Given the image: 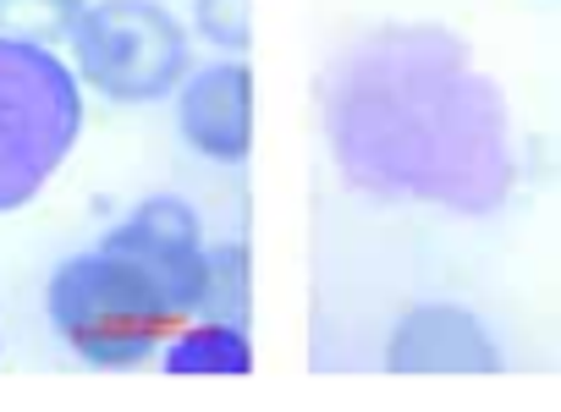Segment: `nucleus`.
<instances>
[{
	"label": "nucleus",
	"mask_w": 561,
	"mask_h": 412,
	"mask_svg": "<svg viewBox=\"0 0 561 412\" xmlns=\"http://www.w3.org/2000/svg\"><path fill=\"white\" fill-rule=\"evenodd\" d=\"M61 56L89 94L160 105L193 67V34L165 0H89Z\"/></svg>",
	"instance_id": "4"
},
{
	"label": "nucleus",
	"mask_w": 561,
	"mask_h": 412,
	"mask_svg": "<svg viewBox=\"0 0 561 412\" xmlns=\"http://www.w3.org/2000/svg\"><path fill=\"white\" fill-rule=\"evenodd\" d=\"M89 89L61 50L0 34V215L28 209L89 127Z\"/></svg>",
	"instance_id": "3"
},
{
	"label": "nucleus",
	"mask_w": 561,
	"mask_h": 412,
	"mask_svg": "<svg viewBox=\"0 0 561 412\" xmlns=\"http://www.w3.org/2000/svg\"><path fill=\"white\" fill-rule=\"evenodd\" d=\"M154 357L165 374H182V379H242L253 368V341H248V324L187 319L165 335Z\"/></svg>",
	"instance_id": "7"
},
{
	"label": "nucleus",
	"mask_w": 561,
	"mask_h": 412,
	"mask_svg": "<svg viewBox=\"0 0 561 412\" xmlns=\"http://www.w3.org/2000/svg\"><path fill=\"white\" fill-rule=\"evenodd\" d=\"M45 313L61 346L89 368H138L149 363L176 324L193 319V302L160 281L149 264L116 242H94L50 270Z\"/></svg>",
	"instance_id": "2"
},
{
	"label": "nucleus",
	"mask_w": 561,
	"mask_h": 412,
	"mask_svg": "<svg viewBox=\"0 0 561 412\" xmlns=\"http://www.w3.org/2000/svg\"><path fill=\"white\" fill-rule=\"evenodd\" d=\"M391 374H495L501 341L462 302H413L386 335Z\"/></svg>",
	"instance_id": "6"
},
{
	"label": "nucleus",
	"mask_w": 561,
	"mask_h": 412,
	"mask_svg": "<svg viewBox=\"0 0 561 412\" xmlns=\"http://www.w3.org/2000/svg\"><path fill=\"white\" fill-rule=\"evenodd\" d=\"M83 7L89 0H0V34L45 45V50H67Z\"/></svg>",
	"instance_id": "9"
},
{
	"label": "nucleus",
	"mask_w": 561,
	"mask_h": 412,
	"mask_svg": "<svg viewBox=\"0 0 561 412\" xmlns=\"http://www.w3.org/2000/svg\"><path fill=\"white\" fill-rule=\"evenodd\" d=\"M182 144L209 165H242L253 154V72L242 56L193 61L171 94Z\"/></svg>",
	"instance_id": "5"
},
{
	"label": "nucleus",
	"mask_w": 561,
	"mask_h": 412,
	"mask_svg": "<svg viewBox=\"0 0 561 412\" xmlns=\"http://www.w3.org/2000/svg\"><path fill=\"white\" fill-rule=\"evenodd\" d=\"M253 308V264L242 242H209L204 259V291H198V313L193 319H231L248 324Z\"/></svg>",
	"instance_id": "8"
},
{
	"label": "nucleus",
	"mask_w": 561,
	"mask_h": 412,
	"mask_svg": "<svg viewBox=\"0 0 561 412\" xmlns=\"http://www.w3.org/2000/svg\"><path fill=\"white\" fill-rule=\"evenodd\" d=\"M320 127L342 182L386 204L495 215L517 176L501 89L435 23L347 39L320 78Z\"/></svg>",
	"instance_id": "1"
},
{
	"label": "nucleus",
	"mask_w": 561,
	"mask_h": 412,
	"mask_svg": "<svg viewBox=\"0 0 561 412\" xmlns=\"http://www.w3.org/2000/svg\"><path fill=\"white\" fill-rule=\"evenodd\" d=\"M187 34L215 56H248L253 45V0H193Z\"/></svg>",
	"instance_id": "10"
}]
</instances>
